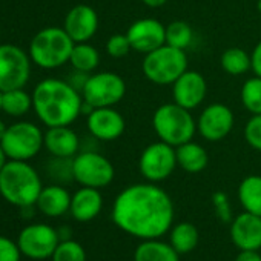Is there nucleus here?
Here are the masks:
<instances>
[{
  "label": "nucleus",
  "instance_id": "1",
  "mask_svg": "<svg viewBox=\"0 0 261 261\" xmlns=\"http://www.w3.org/2000/svg\"><path fill=\"white\" fill-rule=\"evenodd\" d=\"M111 215L123 232L140 240H154L171 230L174 203L157 183H137L115 197Z\"/></svg>",
  "mask_w": 261,
  "mask_h": 261
},
{
  "label": "nucleus",
  "instance_id": "2",
  "mask_svg": "<svg viewBox=\"0 0 261 261\" xmlns=\"http://www.w3.org/2000/svg\"><path fill=\"white\" fill-rule=\"evenodd\" d=\"M83 97L68 80L45 79L33 91V108L48 127L69 126L82 114Z\"/></svg>",
  "mask_w": 261,
  "mask_h": 261
},
{
  "label": "nucleus",
  "instance_id": "3",
  "mask_svg": "<svg viewBox=\"0 0 261 261\" xmlns=\"http://www.w3.org/2000/svg\"><path fill=\"white\" fill-rule=\"evenodd\" d=\"M42 189V180L28 162L8 160L0 171V195L14 206L31 207Z\"/></svg>",
  "mask_w": 261,
  "mask_h": 261
},
{
  "label": "nucleus",
  "instance_id": "4",
  "mask_svg": "<svg viewBox=\"0 0 261 261\" xmlns=\"http://www.w3.org/2000/svg\"><path fill=\"white\" fill-rule=\"evenodd\" d=\"M152 127L162 142L177 148L194 139L197 121L189 109L172 101L155 109L152 115Z\"/></svg>",
  "mask_w": 261,
  "mask_h": 261
},
{
  "label": "nucleus",
  "instance_id": "5",
  "mask_svg": "<svg viewBox=\"0 0 261 261\" xmlns=\"http://www.w3.org/2000/svg\"><path fill=\"white\" fill-rule=\"evenodd\" d=\"M74 45V40L63 28L48 27L33 37L30 57L42 69H56L69 62Z\"/></svg>",
  "mask_w": 261,
  "mask_h": 261
},
{
  "label": "nucleus",
  "instance_id": "6",
  "mask_svg": "<svg viewBox=\"0 0 261 261\" xmlns=\"http://www.w3.org/2000/svg\"><path fill=\"white\" fill-rule=\"evenodd\" d=\"M142 71L154 85H172L185 71H188L186 51L165 43L163 46L145 54Z\"/></svg>",
  "mask_w": 261,
  "mask_h": 261
},
{
  "label": "nucleus",
  "instance_id": "7",
  "mask_svg": "<svg viewBox=\"0 0 261 261\" xmlns=\"http://www.w3.org/2000/svg\"><path fill=\"white\" fill-rule=\"evenodd\" d=\"M0 145L10 160L28 162L45 146V134L31 121H19L7 127Z\"/></svg>",
  "mask_w": 261,
  "mask_h": 261
},
{
  "label": "nucleus",
  "instance_id": "8",
  "mask_svg": "<svg viewBox=\"0 0 261 261\" xmlns=\"http://www.w3.org/2000/svg\"><path fill=\"white\" fill-rule=\"evenodd\" d=\"M114 177L112 163L97 151H82L72 159V178L82 186L101 189L109 186Z\"/></svg>",
  "mask_w": 261,
  "mask_h": 261
},
{
  "label": "nucleus",
  "instance_id": "9",
  "mask_svg": "<svg viewBox=\"0 0 261 261\" xmlns=\"http://www.w3.org/2000/svg\"><path fill=\"white\" fill-rule=\"evenodd\" d=\"M126 94L124 80L109 71L91 74L82 89L83 101L92 108H109L117 105Z\"/></svg>",
  "mask_w": 261,
  "mask_h": 261
},
{
  "label": "nucleus",
  "instance_id": "10",
  "mask_svg": "<svg viewBox=\"0 0 261 261\" xmlns=\"http://www.w3.org/2000/svg\"><path fill=\"white\" fill-rule=\"evenodd\" d=\"M30 53L17 45H0V89L25 88L31 75Z\"/></svg>",
  "mask_w": 261,
  "mask_h": 261
},
{
  "label": "nucleus",
  "instance_id": "11",
  "mask_svg": "<svg viewBox=\"0 0 261 261\" xmlns=\"http://www.w3.org/2000/svg\"><path fill=\"white\" fill-rule=\"evenodd\" d=\"M177 166L175 148L162 140L146 146L139 160L140 174L149 183H160L169 178Z\"/></svg>",
  "mask_w": 261,
  "mask_h": 261
},
{
  "label": "nucleus",
  "instance_id": "12",
  "mask_svg": "<svg viewBox=\"0 0 261 261\" xmlns=\"http://www.w3.org/2000/svg\"><path fill=\"white\" fill-rule=\"evenodd\" d=\"M59 243V230L45 223H36L23 227L17 238V244L22 250V255L33 259L51 258Z\"/></svg>",
  "mask_w": 261,
  "mask_h": 261
},
{
  "label": "nucleus",
  "instance_id": "13",
  "mask_svg": "<svg viewBox=\"0 0 261 261\" xmlns=\"http://www.w3.org/2000/svg\"><path fill=\"white\" fill-rule=\"evenodd\" d=\"M233 123L235 117L229 106L223 103H212L201 111L197 120V130L204 140L215 143L230 134Z\"/></svg>",
  "mask_w": 261,
  "mask_h": 261
},
{
  "label": "nucleus",
  "instance_id": "14",
  "mask_svg": "<svg viewBox=\"0 0 261 261\" xmlns=\"http://www.w3.org/2000/svg\"><path fill=\"white\" fill-rule=\"evenodd\" d=\"M133 51L148 54L166 43V27L157 19H139L126 31Z\"/></svg>",
  "mask_w": 261,
  "mask_h": 261
},
{
  "label": "nucleus",
  "instance_id": "15",
  "mask_svg": "<svg viewBox=\"0 0 261 261\" xmlns=\"http://www.w3.org/2000/svg\"><path fill=\"white\" fill-rule=\"evenodd\" d=\"M126 129V121L123 115L109 108H94L88 114V130L91 137L100 142H114L120 139Z\"/></svg>",
  "mask_w": 261,
  "mask_h": 261
},
{
  "label": "nucleus",
  "instance_id": "16",
  "mask_svg": "<svg viewBox=\"0 0 261 261\" xmlns=\"http://www.w3.org/2000/svg\"><path fill=\"white\" fill-rule=\"evenodd\" d=\"M171 86L174 101L189 111L198 108L207 94L206 79L198 71H185Z\"/></svg>",
  "mask_w": 261,
  "mask_h": 261
},
{
  "label": "nucleus",
  "instance_id": "17",
  "mask_svg": "<svg viewBox=\"0 0 261 261\" xmlns=\"http://www.w3.org/2000/svg\"><path fill=\"white\" fill-rule=\"evenodd\" d=\"M63 30L74 43L89 42L98 30V16L89 5H75L66 14Z\"/></svg>",
  "mask_w": 261,
  "mask_h": 261
},
{
  "label": "nucleus",
  "instance_id": "18",
  "mask_svg": "<svg viewBox=\"0 0 261 261\" xmlns=\"http://www.w3.org/2000/svg\"><path fill=\"white\" fill-rule=\"evenodd\" d=\"M230 240L240 250L261 249V217L243 212L230 221Z\"/></svg>",
  "mask_w": 261,
  "mask_h": 261
},
{
  "label": "nucleus",
  "instance_id": "19",
  "mask_svg": "<svg viewBox=\"0 0 261 261\" xmlns=\"http://www.w3.org/2000/svg\"><path fill=\"white\" fill-rule=\"evenodd\" d=\"M80 139L69 126L48 127L45 133V148L56 159H74L80 151Z\"/></svg>",
  "mask_w": 261,
  "mask_h": 261
},
{
  "label": "nucleus",
  "instance_id": "20",
  "mask_svg": "<svg viewBox=\"0 0 261 261\" xmlns=\"http://www.w3.org/2000/svg\"><path fill=\"white\" fill-rule=\"evenodd\" d=\"M101 207H103V197L100 194V189L82 186L71 197L69 212L74 217V220L80 223H88L101 212Z\"/></svg>",
  "mask_w": 261,
  "mask_h": 261
},
{
  "label": "nucleus",
  "instance_id": "21",
  "mask_svg": "<svg viewBox=\"0 0 261 261\" xmlns=\"http://www.w3.org/2000/svg\"><path fill=\"white\" fill-rule=\"evenodd\" d=\"M71 194L59 185H51L42 189L37 198V207L46 217H62L69 211Z\"/></svg>",
  "mask_w": 261,
  "mask_h": 261
},
{
  "label": "nucleus",
  "instance_id": "22",
  "mask_svg": "<svg viewBox=\"0 0 261 261\" xmlns=\"http://www.w3.org/2000/svg\"><path fill=\"white\" fill-rule=\"evenodd\" d=\"M175 155H177V165L189 174L201 172L209 162V155L206 149L192 140L177 146Z\"/></svg>",
  "mask_w": 261,
  "mask_h": 261
},
{
  "label": "nucleus",
  "instance_id": "23",
  "mask_svg": "<svg viewBox=\"0 0 261 261\" xmlns=\"http://www.w3.org/2000/svg\"><path fill=\"white\" fill-rule=\"evenodd\" d=\"M134 261H180V253L171 243L159 238L143 240L134 252Z\"/></svg>",
  "mask_w": 261,
  "mask_h": 261
},
{
  "label": "nucleus",
  "instance_id": "24",
  "mask_svg": "<svg viewBox=\"0 0 261 261\" xmlns=\"http://www.w3.org/2000/svg\"><path fill=\"white\" fill-rule=\"evenodd\" d=\"M238 200L246 212L261 217V175H247L241 180Z\"/></svg>",
  "mask_w": 261,
  "mask_h": 261
},
{
  "label": "nucleus",
  "instance_id": "25",
  "mask_svg": "<svg viewBox=\"0 0 261 261\" xmlns=\"http://www.w3.org/2000/svg\"><path fill=\"white\" fill-rule=\"evenodd\" d=\"M200 240L198 229L192 223H178L174 227H171V244L172 247L181 255V253H189L192 252Z\"/></svg>",
  "mask_w": 261,
  "mask_h": 261
},
{
  "label": "nucleus",
  "instance_id": "26",
  "mask_svg": "<svg viewBox=\"0 0 261 261\" xmlns=\"http://www.w3.org/2000/svg\"><path fill=\"white\" fill-rule=\"evenodd\" d=\"M69 63L72 65L74 69L91 74L94 69H97L100 63V54L95 46L89 45L88 42L83 43H75L71 53Z\"/></svg>",
  "mask_w": 261,
  "mask_h": 261
},
{
  "label": "nucleus",
  "instance_id": "27",
  "mask_svg": "<svg viewBox=\"0 0 261 261\" xmlns=\"http://www.w3.org/2000/svg\"><path fill=\"white\" fill-rule=\"evenodd\" d=\"M33 108V95H30L23 88L4 91L2 111L11 117H22L28 114Z\"/></svg>",
  "mask_w": 261,
  "mask_h": 261
},
{
  "label": "nucleus",
  "instance_id": "28",
  "mask_svg": "<svg viewBox=\"0 0 261 261\" xmlns=\"http://www.w3.org/2000/svg\"><path fill=\"white\" fill-rule=\"evenodd\" d=\"M221 68L229 75H243L250 69V54L243 48H227L220 59Z\"/></svg>",
  "mask_w": 261,
  "mask_h": 261
},
{
  "label": "nucleus",
  "instance_id": "29",
  "mask_svg": "<svg viewBox=\"0 0 261 261\" xmlns=\"http://www.w3.org/2000/svg\"><path fill=\"white\" fill-rule=\"evenodd\" d=\"M194 40V31L185 20H174L166 25V45L186 51Z\"/></svg>",
  "mask_w": 261,
  "mask_h": 261
},
{
  "label": "nucleus",
  "instance_id": "30",
  "mask_svg": "<svg viewBox=\"0 0 261 261\" xmlns=\"http://www.w3.org/2000/svg\"><path fill=\"white\" fill-rule=\"evenodd\" d=\"M240 98L247 112L252 115L261 114V77L247 79L241 86Z\"/></svg>",
  "mask_w": 261,
  "mask_h": 261
},
{
  "label": "nucleus",
  "instance_id": "31",
  "mask_svg": "<svg viewBox=\"0 0 261 261\" xmlns=\"http://www.w3.org/2000/svg\"><path fill=\"white\" fill-rule=\"evenodd\" d=\"M53 261H86L85 247L74 240H63L54 250Z\"/></svg>",
  "mask_w": 261,
  "mask_h": 261
},
{
  "label": "nucleus",
  "instance_id": "32",
  "mask_svg": "<svg viewBox=\"0 0 261 261\" xmlns=\"http://www.w3.org/2000/svg\"><path fill=\"white\" fill-rule=\"evenodd\" d=\"M130 51H133V46L126 34H112L106 42V53L114 59H123Z\"/></svg>",
  "mask_w": 261,
  "mask_h": 261
},
{
  "label": "nucleus",
  "instance_id": "33",
  "mask_svg": "<svg viewBox=\"0 0 261 261\" xmlns=\"http://www.w3.org/2000/svg\"><path fill=\"white\" fill-rule=\"evenodd\" d=\"M244 140L247 145L261 152V114L252 115L244 126Z\"/></svg>",
  "mask_w": 261,
  "mask_h": 261
},
{
  "label": "nucleus",
  "instance_id": "34",
  "mask_svg": "<svg viewBox=\"0 0 261 261\" xmlns=\"http://www.w3.org/2000/svg\"><path fill=\"white\" fill-rule=\"evenodd\" d=\"M212 204H214V209H215V214L218 217L220 221L223 223H230L233 220L232 217V206H230V201L227 198V195L221 191H217L212 194Z\"/></svg>",
  "mask_w": 261,
  "mask_h": 261
},
{
  "label": "nucleus",
  "instance_id": "35",
  "mask_svg": "<svg viewBox=\"0 0 261 261\" xmlns=\"http://www.w3.org/2000/svg\"><path fill=\"white\" fill-rule=\"evenodd\" d=\"M22 250L17 241L0 235V261H20Z\"/></svg>",
  "mask_w": 261,
  "mask_h": 261
},
{
  "label": "nucleus",
  "instance_id": "36",
  "mask_svg": "<svg viewBox=\"0 0 261 261\" xmlns=\"http://www.w3.org/2000/svg\"><path fill=\"white\" fill-rule=\"evenodd\" d=\"M250 69L256 77H261V40L255 45L250 53Z\"/></svg>",
  "mask_w": 261,
  "mask_h": 261
},
{
  "label": "nucleus",
  "instance_id": "37",
  "mask_svg": "<svg viewBox=\"0 0 261 261\" xmlns=\"http://www.w3.org/2000/svg\"><path fill=\"white\" fill-rule=\"evenodd\" d=\"M235 261H261V255L258 250H240Z\"/></svg>",
  "mask_w": 261,
  "mask_h": 261
},
{
  "label": "nucleus",
  "instance_id": "38",
  "mask_svg": "<svg viewBox=\"0 0 261 261\" xmlns=\"http://www.w3.org/2000/svg\"><path fill=\"white\" fill-rule=\"evenodd\" d=\"M142 2L149 8H160V7L166 5L168 0H142Z\"/></svg>",
  "mask_w": 261,
  "mask_h": 261
},
{
  "label": "nucleus",
  "instance_id": "39",
  "mask_svg": "<svg viewBox=\"0 0 261 261\" xmlns=\"http://www.w3.org/2000/svg\"><path fill=\"white\" fill-rule=\"evenodd\" d=\"M8 160H10V159L7 157V154H5L2 145H0V171H2V169L5 168V165L8 163Z\"/></svg>",
  "mask_w": 261,
  "mask_h": 261
},
{
  "label": "nucleus",
  "instance_id": "40",
  "mask_svg": "<svg viewBox=\"0 0 261 261\" xmlns=\"http://www.w3.org/2000/svg\"><path fill=\"white\" fill-rule=\"evenodd\" d=\"M7 124L2 121V120H0V142H2V139H4V136H5V133H7Z\"/></svg>",
  "mask_w": 261,
  "mask_h": 261
},
{
  "label": "nucleus",
  "instance_id": "41",
  "mask_svg": "<svg viewBox=\"0 0 261 261\" xmlns=\"http://www.w3.org/2000/svg\"><path fill=\"white\" fill-rule=\"evenodd\" d=\"M2 97H4V91L0 89V111H2Z\"/></svg>",
  "mask_w": 261,
  "mask_h": 261
},
{
  "label": "nucleus",
  "instance_id": "42",
  "mask_svg": "<svg viewBox=\"0 0 261 261\" xmlns=\"http://www.w3.org/2000/svg\"><path fill=\"white\" fill-rule=\"evenodd\" d=\"M256 8H258V11H259V14H261V0H258V4H256Z\"/></svg>",
  "mask_w": 261,
  "mask_h": 261
}]
</instances>
